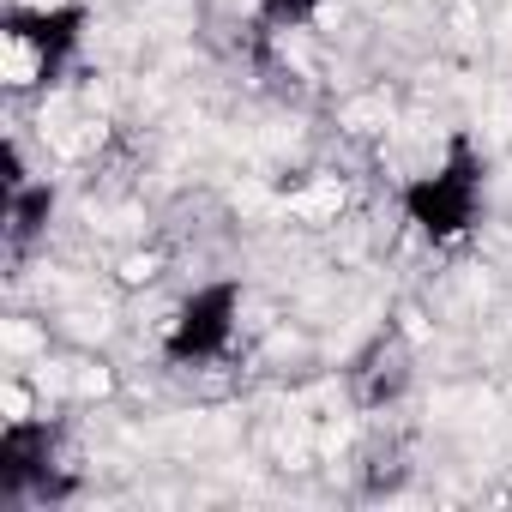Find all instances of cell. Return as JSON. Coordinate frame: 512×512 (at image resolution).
Returning <instances> with one entry per match:
<instances>
[{
    "instance_id": "6da1fadb",
    "label": "cell",
    "mask_w": 512,
    "mask_h": 512,
    "mask_svg": "<svg viewBox=\"0 0 512 512\" xmlns=\"http://www.w3.org/2000/svg\"><path fill=\"white\" fill-rule=\"evenodd\" d=\"M85 37V7H13L0 19V61H7V85L13 91H43L67 73L73 49Z\"/></svg>"
},
{
    "instance_id": "7a4b0ae2",
    "label": "cell",
    "mask_w": 512,
    "mask_h": 512,
    "mask_svg": "<svg viewBox=\"0 0 512 512\" xmlns=\"http://www.w3.org/2000/svg\"><path fill=\"white\" fill-rule=\"evenodd\" d=\"M476 205H482V157H476L470 133H452L446 163L404 187V211L428 241H452L476 223Z\"/></svg>"
},
{
    "instance_id": "3957f363",
    "label": "cell",
    "mask_w": 512,
    "mask_h": 512,
    "mask_svg": "<svg viewBox=\"0 0 512 512\" xmlns=\"http://www.w3.org/2000/svg\"><path fill=\"white\" fill-rule=\"evenodd\" d=\"M73 476L61 470V434L49 422H7L0 434V500H61Z\"/></svg>"
},
{
    "instance_id": "277c9868",
    "label": "cell",
    "mask_w": 512,
    "mask_h": 512,
    "mask_svg": "<svg viewBox=\"0 0 512 512\" xmlns=\"http://www.w3.org/2000/svg\"><path fill=\"white\" fill-rule=\"evenodd\" d=\"M235 314H241V284H205L181 302L175 326H169V362H211L229 350V332H235Z\"/></svg>"
},
{
    "instance_id": "5b68a950",
    "label": "cell",
    "mask_w": 512,
    "mask_h": 512,
    "mask_svg": "<svg viewBox=\"0 0 512 512\" xmlns=\"http://www.w3.org/2000/svg\"><path fill=\"white\" fill-rule=\"evenodd\" d=\"M410 368H416V356H410V344H404V332L398 326H386V332H374L368 344H362V356L350 362V398L362 404V410H386V404H398L404 398V386H410Z\"/></svg>"
},
{
    "instance_id": "8992f818",
    "label": "cell",
    "mask_w": 512,
    "mask_h": 512,
    "mask_svg": "<svg viewBox=\"0 0 512 512\" xmlns=\"http://www.w3.org/2000/svg\"><path fill=\"white\" fill-rule=\"evenodd\" d=\"M49 217H55V187L49 181L7 187V253H13V260L49 229Z\"/></svg>"
},
{
    "instance_id": "52a82bcc",
    "label": "cell",
    "mask_w": 512,
    "mask_h": 512,
    "mask_svg": "<svg viewBox=\"0 0 512 512\" xmlns=\"http://www.w3.org/2000/svg\"><path fill=\"white\" fill-rule=\"evenodd\" d=\"M320 13V0H260V25L272 31H302Z\"/></svg>"
},
{
    "instance_id": "ba28073f",
    "label": "cell",
    "mask_w": 512,
    "mask_h": 512,
    "mask_svg": "<svg viewBox=\"0 0 512 512\" xmlns=\"http://www.w3.org/2000/svg\"><path fill=\"white\" fill-rule=\"evenodd\" d=\"M398 482H404V464H398V452H392V458H380V452H374V464H368V494H392Z\"/></svg>"
}]
</instances>
